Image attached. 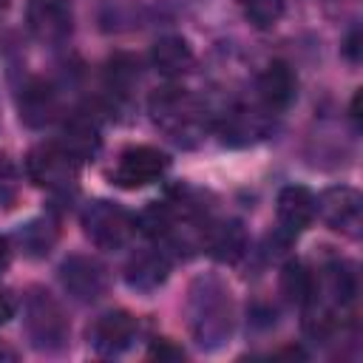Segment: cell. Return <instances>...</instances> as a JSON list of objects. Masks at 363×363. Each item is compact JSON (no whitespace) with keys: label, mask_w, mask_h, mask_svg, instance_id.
<instances>
[{"label":"cell","mask_w":363,"mask_h":363,"mask_svg":"<svg viewBox=\"0 0 363 363\" xmlns=\"http://www.w3.org/2000/svg\"><path fill=\"white\" fill-rule=\"evenodd\" d=\"M187 326L201 349H218L230 340L235 326V309L230 289L216 275H199L187 289Z\"/></svg>","instance_id":"obj_1"},{"label":"cell","mask_w":363,"mask_h":363,"mask_svg":"<svg viewBox=\"0 0 363 363\" xmlns=\"http://www.w3.org/2000/svg\"><path fill=\"white\" fill-rule=\"evenodd\" d=\"M147 111L153 125L182 147L199 145L213 130V116H216L201 96L179 85L159 88L150 96Z\"/></svg>","instance_id":"obj_2"},{"label":"cell","mask_w":363,"mask_h":363,"mask_svg":"<svg viewBox=\"0 0 363 363\" xmlns=\"http://www.w3.org/2000/svg\"><path fill=\"white\" fill-rule=\"evenodd\" d=\"M23 329L31 346L40 352H60L71 337V326L60 301L43 286H31L23 295Z\"/></svg>","instance_id":"obj_3"},{"label":"cell","mask_w":363,"mask_h":363,"mask_svg":"<svg viewBox=\"0 0 363 363\" xmlns=\"http://www.w3.org/2000/svg\"><path fill=\"white\" fill-rule=\"evenodd\" d=\"M26 173L28 179L43 187L45 193L57 199H71L77 193V179H79V162L60 147V142H43L28 150L26 156Z\"/></svg>","instance_id":"obj_4"},{"label":"cell","mask_w":363,"mask_h":363,"mask_svg":"<svg viewBox=\"0 0 363 363\" xmlns=\"http://www.w3.org/2000/svg\"><path fill=\"white\" fill-rule=\"evenodd\" d=\"M275 113H269L255 96H244L230 102L224 111L213 116V130H218L221 142L230 147H247L269 136L275 125Z\"/></svg>","instance_id":"obj_5"},{"label":"cell","mask_w":363,"mask_h":363,"mask_svg":"<svg viewBox=\"0 0 363 363\" xmlns=\"http://www.w3.org/2000/svg\"><path fill=\"white\" fill-rule=\"evenodd\" d=\"M82 230L99 250H122L130 244L139 224L125 207L96 199L82 210Z\"/></svg>","instance_id":"obj_6"},{"label":"cell","mask_w":363,"mask_h":363,"mask_svg":"<svg viewBox=\"0 0 363 363\" xmlns=\"http://www.w3.org/2000/svg\"><path fill=\"white\" fill-rule=\"evenodd\" d=\"M315 216L329 230L357 238L363 227V199L354 187H346V184L326 187L320 196H315Z\"/></svg>","instance_id":"obj_7"},{"label":"cell","mask_w":363,"mask_h":363,"mask_svg":"<svg viewBox=\"0 0 363 363\" xmlns=\"http://www.w3.org/2000/svg\"><path fill=\"white\" fill-rule=\"evenodd\" d=\"M170 167V159L150 145H133L119 153V162L113 167V182L125 190H139L153 182H159Z\"/></svg>","instance_id":"obj_8"},{"label":"cell","mask_w":363,"mask_h":363,"mask_svg":"<svg viewBox=\"0 0 363 363\" xmlns=\"http://www.w3.org/2000/svg\"><path fill=\"white\" fill-rule=\"evenodd\" d=\"M26 23L40 43L60 45L74 31V6L71 0H28Z\"/></svg>","instance_id":"obj_9"},{"label":"cell","mask_w":363,"mask_h":363,"mask_svg":"<svg viewBox=\"0 0 363 363\" xmlns=\"http://www.w3.org/2000/svg\"><path fill=\"white\" fill-rule=\"evenodd\" d=\"M60 284L74 301L94 303L108 289V269L91 255H68L60 264Z\"/></svg>","instance_id":"obj_10"},{"label":"cell","mask_w":363,"mask_h":363,"mask_svg":"<svg viewBox=\"0 0 363 363\" xmlns=\"http://www.w3.org/2000/svg\"><path fill=\"white\" fill-rule=\"evenodd\" d=\"M252 96L275 116H281L298 96V77L292 71L289 62L284 60H272L269 65H264V71L255 77L252 85Z\"/></svg>","instance_id":"obj_11"},{"label":"cell","mask_w":363,"mask_h":363,"mask_svg":"<svg viewBox=\"0 0 363 363\" xmlns=\"http://www.w3.org/2000/svg\"><path fill=\"white\" fill-rule=\"evenodd\" d=\"M136 337V320L130 312L125 309H111V312H102L91 329H88V340L94 346L96 354L102 357H116L122 354Z\"/></svg>","instance_id":"obj_12"},{"label":"cell","mask_w":363,"mask_h":363,"mask_svg":"<svg viewBox=\"0 0 363 363\" xmlns=\"http://www.w3.org/2000/svg\"><path fill=\"white\" fill-rule=\"evenodd\" d=\"M275 213H278V227L275 230L295 241L315 218V193L303 184H286L278 193Z\"/></svg>","instance_id":"obj_13"},{"label":"cell","mask_w":363,"mask_h":363,"mask_svg":"<svg viewBox=\"0 0 363 363\" xmlns=\"http://www.w3.org/2000/svg\"><path fill=\"white\" fill-rule=\"evenodd\" d=\"M170 275V255L162 247H142L125 264V284L136 292L159 289Z\"/></svg>","instance_id":"obj_14"},{"label":"cell","mask_w":363,"mask_h":363,"mask_svg":"<svg viewBox=\"0 0 363 363\" xmlns=\"http://www.w3.org/2000/svg\"><path fill=\"white\" fill-rule=\"evenodd\" d=\"M247 230L235 218H210L204 227L201 250H207L221 264H235L247 252Z\"/></svg>","instance_id":"obj_15"},{"label":"cell","mask_w":363,"mask_h":363,"mask_svg":"<svg viewBox=\"0 0 363 363\" xmlns=\"http://www.w3.org/2000/svg\"><path fill=\"white\" fill-rule=\"evenodd\" d=\"M62 113L60 105V94L51 82L45 79H28L20 88V119L28 128H45L51 122H57Z\"/></svg>","instance_id":"obj_16"},{"label":"cell","mask_w":363,"mask_h":363,"mask_svg":"<svg viewBox=\"0 0 363 363\" xmlns=\"http://www.w3.org/2000/svg\"><path fill=\"white\" fill-rule=\"evenodd\" d=\"M60 147L68 150L79 164L94 159L99 153V145H102V136H99V122L96 116L85 113V111H74L71 116L62 119V128H60V136H57Z\"/></svg>","instance_id":"obj_17"},{"label":"cell","mask_w":363,"mask_h":363,"mask_svg":"<svg viewBox=\"0 0 363 363\" xmlns=\"http://www.w3.org/2000/svg\"><path fill=\"white\" fill-rule=\"evenodd\" d=\"M150 65L162 77H182L193 68V48L179 34H164L150 48Z\"/></svg>","instance_id":"obj_18"},{"label":"cell","mask_w":363,"mask_h":363,"mask_svg":"<svg viewBox=\"0 0 363 363\" xmlns=\"http://www.w3.org/2000/svg\"><path fill=\"white\" fill-rule=\"evenodd\" d=\"M57 235H60L57 221L48 218V216H40V218H31V221L20 224L17 233H14V241L23 250V255H28V258H45L54 250Z\"/></svg>","instance_id":"obj_19"},{"label":"cell","mask_w":363,"mask_h":363,"mask_svg":"<svg viewBox=\"0 0 363 363\" xmlns=\"http://www.w3.org/2000/svg\"><path fill=\"white\" fill-rule=\"evenodd\" d=\"M281 295L286 298V303L303 309L315 298V272L306 264L289 258L281 267Z\"/></svg>","instance_id":"obj_20"},{"label":"cell","mask_w":363,"mask_h":363,"mask_svg":"<svg viewBox=\"0 0 363 363\" xmlns=\"http://www.w3.org/2000/svg\"><path fill=\"white\" fill-rule=\"evenodd\" d=\"M284 9H286V0H241V11L247 23L258 31L272 28L284 17Z\"/></svg>","instance_id":"obj_21"},{"label":"cell","mask_w":363,"mask_h":363,"mask_svg":"<svg viewBox=\"0 0 363 363\" xmlns=\"http://www.w3.org/2000/svg\"><path fill=\"white\" fill-rule=\"evenodd\" d=\"M139 65L130 60V57H116V60H111V65H108V91L113 94V96H128L130 94V88H133V82L139 79V71H136Z\"/></svg>","instance_id":"obj_22"},{"label":"cell","mask_w":363,"mask_h":363,"mask_svg":"<svg viewBox=\"0 0 363 363\" xmlns=\"http://www.w3.org/2000/svg\"><path fill=\"white\" fill-rule=\"evenodd\" d=\"M20 193V173L9 156H0V207H11Z\"/></svg>","instance_id":"obj_23"},{"label":"cell","mask_w":363,"mask_h":363,"mask_svg":"<svg viewBox=\"0 0 363 363\" xmlns=\"http://www.w3.org/2000/svg\"><path fill=\"white\" fill-rule=\"evenodd\" d=\"M150 357H159V360H182L184 357V352L179 349V346H173L170 340H153V346H150V352H147Z\"/></svg>","instance_id":"obj_24"},{"label":"cell","mask_w":363,"mask_h":363,"mask_svg":"<svg viewBox=\"0 0 363 363\" xmlns=\"http://www.w3.org/2000/svg\"><path fill=\"white\" fill-rule=\"evenodd\" d=\"M14 309H17V306H14L11 292H9V289H0V326L14 318Z\"/></svg>","instance_id":"obj_25"},{"label":"cell","mask_w":363,"mask_h":363,"mask_svg":"<svg viewBox=\"0 0 363 363\" xmlns=\"http://www.w3.org/2000/svg\"><path fill=\"white\" fill-rule=\"evenodd\" d=\"M343 51H346V57H349L352 62H357V60H360V31H357V28H352V31H349V40H346Z\"/></svg>","instance_id":"obj_26"},{"label":"cell","mask_w":363,"mask_h":363,"mask_svg":"<svg viewBox=\"0 0 363 363\" xmlns=\"http://www.w3.org/2000/svg\"><path fill=\"white\" fill-rule=\"evenodd\" d=\"M9 261H11V244L6 235H0V272H6Z\"/></svg>","instance_id":"obj_27"},{"label":"cell","mask_w":363,"mask_h":363,"mask_svg":"<svg viewBox=\"0 0 363 363\" xmlns=\"http://www.w3.org/2000/svg\"><path fill=\"white\" fill-rule=\"evenodd\" d=\"M17 357V352L14 349H9L6 343H0V360H14Z\"/></svg>","instance_id":"obj_28"},{"label":"cell","mask_w":363,"mask_h":363,"mask_svg":"<svg viewBox=\"0 0 363 363\" xmlns=\"http://www.w3.org/2000/svg\"><path fill=\"white\" fill-rule=\"evenodd\" d=\"M9 9V0H0V17H3V11Z\"/></svg>","instance_id":"obj_29"}]
</instances>
